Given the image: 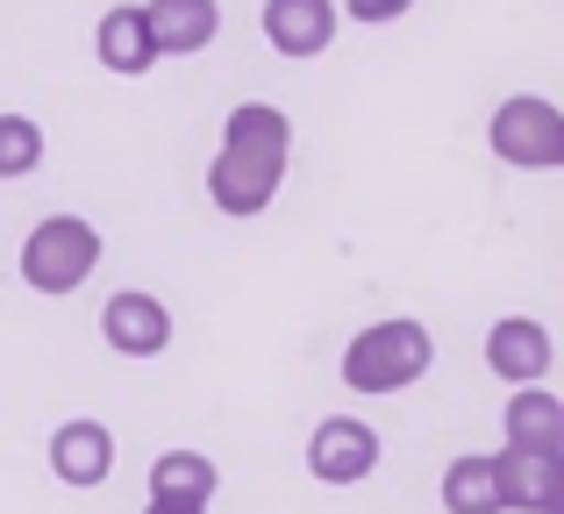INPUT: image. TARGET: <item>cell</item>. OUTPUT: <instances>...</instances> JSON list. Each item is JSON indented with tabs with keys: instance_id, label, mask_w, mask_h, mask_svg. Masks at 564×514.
I'll return each instance as SVG.
<instances>
[{
	"instance_id": "obj_1",
	"label": "cell",
	"mask_w": 564,
	"mask_h": 514,
	"mask_svg": "<svg viewBox=\"0 0 564 514\" xmlns=\"http://www.w3.org/2000/svg\"><path fill=\"white\" fill-rule=\"evenodd\" d=\"M286 151H293V122L272 108V100H243L221 129L215 172H207V200L221 215H264L286 179Z\"/></svg>"
},
{
	"instance_id": "obj_2",
	"label": "cell",
	"mask_w": 564,
	"mask_h": 514,
	"mask_svg": "<svg viewBox=\"0 0 564 514\" xmlns=\"http://www.w3.org/2000/svg\"><path fill=\"white\" fill-rule=\"evenodd\" d=\"M436 364V343H429L422 321H372L344 343V386L350 393H400Z\"/></svg>"
},
{
	"instance_id": "obj_3",
	"label": "cell",
	"mask_w": 564,
	"mask_h": 514,
	"mask_svg": "<svg viewBox=\"0 0 564 514\" xmlns=\"http://www.w3.org/2000/svg\"><path fill=\"white\" fill-rule=\"evenodd\" d=\"M94 264H100V229L94 222H79V215H43L22 243V286H36V293L57 300V293L86 286Z\"/></svg>"
},
{
	"instance_id": "obj_4",
	"label": "cell",
	"mask_w": 564,
	"mask_h": 514,
	"mask_svg": "<svg viewBox=\"0 0 564 514\" xmlns=\"http://www.w3.org/2000/svg\"><path fill=\"white\" fill-rule=\"evenodd\" d=\"M486 143H494V157H508L522 172H551V165H564V114L543 94H514L494 108Z\"/></svg>"
},
{
	"instance_id": "obj_5",
	"label": "cell",
	"mask_w": 564,
	"mask_h": 514,
	"mask_svg": "<svg viewBox=\"0 0 564 514\" xmlns=\"http://www.w3.org/2000/svg\"><path fill=\"white\" fill-rule=\"evenodd\" d=\"M307 472L322 486H358V479L379 472V429L358 415H329L315 436H307Z\"/></svg>"
},
{
	"instance_id": "obj_6",
	"label": "cell",
	"mask_w": 564,
	"mask_h": 514,
	"mask_svg": "<svg viewBox=\"0 0 564 514\" xmlns=\"http://www.w3.org/2000/svg\"><path fill=\"white\" fill-rule=\"evenodd\" d=\"M486 364H494V379H508V386H543V372L557 364V343L543 321L529 315H508L486 329Z\"/></svg>"
},
{
	"instance_id": "obj_7",
	"label": "cell",
	"mask_w": 564,
	"mask_h": 514,
	"mask_svg": "<svg viewBox=\"0 0 564 514\" xmlns=\"http://www.w3.org/2000/svg\"><path fill=\"white\" fill-rule=\"evenodd\" d=\"M100 336H108L122 358H158V350L172 343V315H165V300L158 293H115L108 307H100Z\"/></svg>"
},
{
	"instance_id": "obj_8",
	"label": "cell",
	"mask_w": 564,
	"mask_h": 514,
	"mask_svg": "<svg viewBox=\"0 0 564 514\" xmlns=\"http://www.w3.org/2000/svg\"><path fill=\"white\" fill-rule=\"evenodd\" d=\"M494 472H500V507L564 514V458H543V450H508V458H494Z\"/></svg>"
},
{
	"instance_id": "obj_9",
	"label": "cell",
	"mask_w": 564,
	"mask_h": 514,
	"mask_svg": "<svg viewBox=\"0 0 564 514\" xmlns=\"http://www.w3.org/2000/svg\"><path fill=\"white\" fill-rule=\"evenodd\" d=\"M143 29H151L158 57H193V51L215 43L221 8H215V0H151V8H143Z\"/></svg>"
},
{
	"instance_id": "obj_10",
	"label": "cell",
	"mask_w": 564,
	"mask_h": 514,
	"mask_svg": "<svg viewBox=\"0 0 564 514\" xmlns=\"http://www.w3.org/2000/svg\"><path fill=\"white\" fill-rule=\"evenodd\" d=\"M264 36L279 57H322L336 36V0H264Z\"/></svg>"
},
{
	"instance_id": "obj_11",
	"label": "cell",
	"mask_w": 564,
	"mask_h": 514,
	"mask_svg": "<svg viewBox=\"0 0 564 514\" xmlns=\"http://www.w3.org/2000/svg\"><path fill=\"white\" fill-rule=\"evenodd\" d=\"M51 472L65 479V486H100V479L115 472L108 422H65V429L51 436Z\"/></svg>"
},
{
	"instance_id": "obj_12",
	"label": "cell",
	"mask_w": 564,
	"mask_h": 514,
	"mask_svg": "<svg viewBox=\"0 0 564 514\" xmlns=\"http://www.w3.org/2000/svg\"><path fill=\"white\" fill-rule=\"evenodd\" d=\"M508 450H543V458H564V401L543 386H522L508 401Z\"/></svg>"
},
{
	"instance_id": "obj_13",
	"label": "cell",
	"mask_w": 564,
	"mask_h": 514,
	"mask_svg": "<svg viewBox=\"0 0 564 514\" xmlns=\"http://www.w3.org/2000/svg\"><path fill=\"white\" fill-rule=\"evenodd\" d=\"M94 51H100V65L122 72V79L151 72V65H158V51H151V29H143V8H108V14H100Z\"/></svg>"
},
{
	"instance_id": "obj_14",
	"label": "cell",
	"mask_w": 564,
	"mask_h": 514,
	"mask_svg": "<svg viewBox=\"0 0 564 514\" xmlns=\"http://www.w3.org/2000/svg\"><path fill=\"white\" fill-rule=\"evenodd\" d=\"M215 493V464L200 450H165L151 464V507H207Z\"/></svg>"
},
{
	"instance_id": "obj_15",
	"label": "cell",
	"mask_w": 564,
	"mask_h": 514,
	"mask_svg": "<svg viewBox=\"0 0 564 514\" xmlns=\"http://www.w3.org/2000/svg\"><path fill=\"white\" fill-rule=\"evenodd\" d=\"M443 507L451 514H500L494 458H451V472H443Z\"/></svg>"
},
{
	"instance_id": "obj_16",
	"label": "cell",
	"mask_w": 564,
	"mask_h": 514,
	"mask_svg": "<svg viewBox=\"0 0 564 514\" xmlns=\"http://www.w3.org/2000/svg\"><path fill=\"white\" fill-rule=\"evenodd\" d=\"M43 165V129L29 114H0V179H29Z\"/></svg>"
},
{
	"instance_id": "obj_17",
	"label": "cell",
	"mask_w": 564,
	"mask_h": 514,
	"mask_svg": "<svg viewBox=\"0 0 564 514\" xmlns=\"http://www.w3.org/2000/svg\"><path fill=\"white\" fill-rule=\"evenodd\" d=\"M408 8H414V0H344L350 22H400Z\"/></svg>"
},
{
	"instance_id": "obj_18",
	"label": "cell",
	"mask_w": 564,
	"mask_h": 514,
	"mask_svg": "<svg viewBox=\"0 0 564 514\" xmlns=\"http://www.w3.org/2000/svg\"><path fill=\"white\" fill-rule=\"evenodd\" d=\"M151 514H207V507H151Z\"/></svg>"
}]
</instances>
